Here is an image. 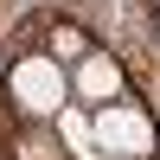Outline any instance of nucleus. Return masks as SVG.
I'll return each instance as SVG.
<instances>
[{
    "label": "nucleus",
    "mask_w": 160,
    "mask_h": 160,
    "mask_svg": "<svg viewBox=\"0 0 160 160\" xmlns=\"http://www.w3.org/2000/svg\"><path fill=\"white\" fill-rule=\"evenodd\" d=\"M7 96L19 102L26 115H38V122H58V109L71 102V71H64L51 51H32V58H19L7 71Z\"/></svg>",
    "instance_id": "f257e3e1"
},
{
    "label": "nucleus",
    "mask_w": 160,
    "mask_h": 160,
    "mask_svg": "<svg viewBox=\"0 0 160 160\" xmlns=\"http://www.w3.org/2000/svg\"><path fill=\"white\" fill-rule=\"evenodd\" d=\"M90 141L96 148H109V154H122V160H148L154 154V122L135 109V102H102V109H90Z\"/></svg>",
    "instance_id": "f03ea898"
},
{
    "label": "nucleus",
    "mask_w": 160,
    "mask_h": 160,
    "mask_svg": "<svg viewBox=\"0 0 160 160\" xmlns=\"http://www.w3.org/2000/svg\"><path fill=\"white\" fill-rule=\"evenodd\" d=\"M128 90V77H122V64L109 58V51H83V58L71 64V102L77 109H102V102H115Z\"/></svg>",
    "instance_id": "7ed1b4c3"
},
{
    "label": "nucleus",
    "mask_w": 160,
    "mask_h": 160,
    "mask_svg": "<svg viewBox=\"0 0 160 160\" xmlns=\"http://www.w3.org/2000/svg\"><path fill=\"white\" fill-rule=\"evenodd\" d=\"M83 51H90V38L77 32V26H58V32H51V58H58V64H77Z\"/></svg>",
    "instance_id": "20e7f679"
}]
</instances>
